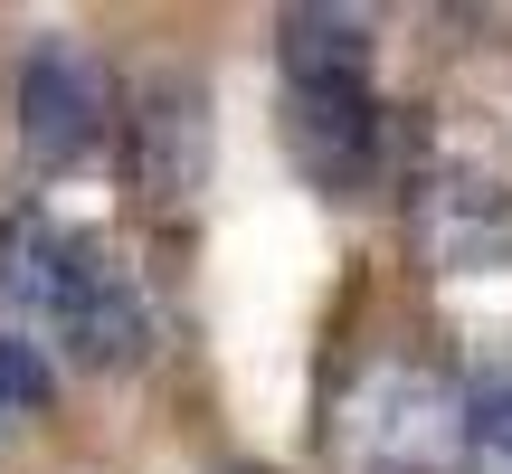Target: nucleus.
<instances>
[{
  "label": "nucleus",
  "mask_w": 512,
  "mask_h": 474,
  "mask_svg": "<svg viewBox=\"0 0 512 474\" xmlns=\"http://www.w3.org/2000/svg\"><path fill=\"white\" fill-rule=\"evenodd\" d=\"M370 143H380V114H370V86L361 95H294V152L323 190H351L370 181Z\"/></svg>",
  "instance_id": "obj_7"
},
{
  "label": "nucleus",
  "mask_w": 512,
  "mask_h": 474,
  "mask_svg": "<svg viewBox=\"0 0 512 474\" xmlns=\"http://www.w3.org/2000/svg\"><path fill=\"white\" fill-rule=\"evenodd\" d=\"M418 228H427V256L437 266H503L512 256V181H437L418 200Z\"/></svg>",
  "instance_id": "obj_5"
},
{
  "label": "nucleus",
  "mask_w": 512,
  "mask_h": 474,
  "mask_svg": "<svg viewBox=\"0 0 512 474\" xmlns=\"http://www.w3.org/2000/svg\"><path fill=\"white\" fill-rule=\"evenodd\" d=\"M342 474H456L465 465V389L418 361H380L332 418Z\"/></svg>",
  "instance_id": "obj_2"
},
{
  "label": "nucleus",
  "mask_w": 512,
  "mask_h": 474,
  "mask_svg": "<svg viewBox=\"0 0 512 474\" xmlns=\"http://www.w3.org/2000/svg\"><path fill=\"white\" fill-rule=\"evenodd\" d=\"M275 57H285L294 95H361L370 76V19L351 10H285L275 19Z\"/></svg>",
  "instance_id": "obj_6"
},
{
  "label": "nucleus",
  "mask_w": 512,
  "mask_h": 474,
  "mask_svg": "<svg viewBox=\"0 0 512 474\" xmlns=\"http://www.w3.org/2000/svg\"><path fill=\"white\" fill-rule=\"evenodd\" d=\"M19 143H29L38 171H76L105 143V76H95L86 48H67V38L29 48V67H19Z\"/></svg>",
  "instance_id": "obj_3"
},
{
  "label": "nucleus",
  "mask_w": 512,
  "mask_h": 474,
  "mask_svg": "<svg viewBox=\"0 0 512 474\" xmlns=\"http://www.w3.org/2000/svg\"><path fill=\"white\" fill-rule=\"evenodd\" d=\"M209 171V105L181 86V76H162V86H143V114H133V181H143L152 209L190 200Z\"/></svg>",
  "instance_id": "obj_4"
},
{
  "label": "nucleus",
  "mask_w": 512,
  "mask_h": 474,
  "mask_svg": "<svg viewBox=\"0 0 512 474\" xmlns=\"http://www.w3.org/2000/svg\"><path fill=\"white\" fill-rule=\"evenodd\" d=\"M0 294H10L29 323H48L86 370H124V361H143V342H152V313H143V294H133V275L114 266L86 228H57L48 209L0 219Z\"/></svg>",
  "instance_id": "obj_1"
},
{
  "label": "nucleus",
  "mask_w": 512,
  "mask_h": 474,
  "mask_svg": "<svg viewBox=\"0 0 512 474\" xmlns=\"http://www.w3.org/2000/svg\"><path fill=\"white\" fill-rule=\"evenodd\" d=\"M48 389H57L48 351L29 332H0V408H48Z\"/></svg>",
  "instance_id": "obj_9"
},
{
  "label": "nucleus",
  "mask_w": 512,
  "mask_h": 474,
  "mask_svg": "<svg viewBox=\"0 0 512 474\" xmlns=\"http://www.w3.org/2000/svg\"><path fill=\"white\" fill-rule=\"evenodd\" d=\"M465 465L475 474H512V361L465 389Z\"/></svg>",
  "instance_id": "obj_8"
}]
</instances>
